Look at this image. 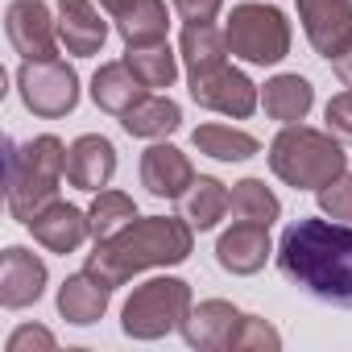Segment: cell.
<instances>
[{
    "instance_id": "1",
    "label": "cell",
    "mask_w": 352,
    "mask_h": 352,
    "mask_svg": "<svg viewBox=\"0 0 352 352\" xmlns=\"http://www.w3.org/2000/svg\"><path fill=\"white\" fill-rule=\"evenodd\" d=\"M278 270L311 298L352 311V224L331 216L294 220L278 241Z\"/></svg>"
},
{
    "instance_id": "2",
    "label": "cell",
    "mask_w": 352,
    "mask_h": 352,
    "mask_svg": "<svg viewBox=\"0 0 352 352\" xmlns=\"http://www.w3.org/2000/svg\"><path fill=\"white\" fill-rule=\"evenodd\" d=\"M191 249H195V224L187 216H137L116 236L96 241V249L87 253V270L108 278L112 286H124L145 270L183 265Z\"/></svg>"
},
{
    "instance_id": "3",
    "label": "cell",
    "mask_w": 352,
    "mask_h": 352,
    "mask_svg": "<svg viewBox=\"0 0 352 352\" xmlns=\"http://www.w3.org/2000/svg\"><path fill=\"white\" fill-rule=\"evenodd\" d=\"M270 170L274 179L294 191H323L331 179L348 170L344 141L327 129L311 124H282V133L270 141Z\"/></svg>"
},
{
    "instance_id": "4",
    "label": "cell",
    "mask_w": 352,
    "mask_h": 352,
    "mask_svg": "<svg viewBox=\"0 0 352 352\" xmlns=\"http://www.w3.org/2000/svg\"><path fill=\"white\" fill-rule=\"evenodd\" d=\"M67 179V145L54 133L30 137L25 145H9V216L30 224L46 204L58 199Z\"/></svg>"
},
{
    "instance_id": "5",
    "label": "cell",
    "mask_w": 352,
    "mask_h": 352,
    "mask_svg": "<svg viewBox=\"0 0 352 352\" xmlns=\"http://www.w3.org/2000/svg\"><path fill=\"white\" fill-rule=\"evenodd\" d=\"M195 307V294H191V282L174 278V274H162V278H149L141 286H133V294L124 298L120 307V331L129 340H162L170 331H179L183 319L191 315Z\"/></svg>"
},
{
    "instance_id": "6",
    "label": "cell",
    "mask_w": 352,
    "mask_h": 352,
    "mask_svg": "<svg viewBox=\"0 0 352 352\" xmlns=\"http://www.w3.org/2000/svg\"><path fill=\"white\" fill-rule=\"evenodd\" d=\"M224 38L232 58L249 63V67H278L290 54V21L282 9L261 5V0H241L232 5L228 21H224Z\"/></svg>"
},
{
    "instance_id": "7",
    "label": "cell",
    "mask_w": 352,
    "mask_h": 352,
    "mask_svg": "<svg viewBox=\"0 0 352 352\" xmlns=\"http://www.w3.org/2000/svg\"><path fill=\"white\" fill-rule=\"evenodd\" d=\"M17 96L42 120H63L79 104V75L63 58H21Z\"/></svg>"
},
{
    "instance_id": "8",
    "label": "cell",
    "mask_w": 352,
    "mask_h": 352,
    "mask_svg": "<svg viewBox=\"0 0 352 352\" xmlns=\"http://www.w3.org/2000/svg\"><path fill=\"white\" fill-rule=\"evenodd\" d=\"M191 83V100L208 112H220V116H232V120H249L257 108H261V87L236 71V67H216V71H204V75H187Z\"/></svg>"
},
{
    "instance_id": "9",
    "label": "cell",
    "mask_w": 352,
    "mask_h": 352,
    "mask_svg": "<svg viewBox=\"0 0 352 352\" xmlns=\"http://www.w3.org/2000/svg\"><path fill=\"white\" fill-rule=\"evenodd\" d=\"M5 34L21 58H58V13L46 0H13L5 9Z\"/></svg>"
},
{
    "instance_id": "10",
    "label": "cell",
    "mask_w": 352,
    "mask_h": 352,
    "mask_svg": "<svg viewBox=\"0 0 352 352\" xmlns=\"http://www.w3.org/2000/svg\"><path fill=\"white\" fill-rule=\"evenodd\" d=\"M46 282H50V270L38 253H30L21 245H9L0 253V307L5 311L34 307L46 294Z\"/></svg>"
},
{
    "instance_id": "11",
    "label": "cell",
    "mask_w": 352,
    "mask_h": 352,
    "mask_svg": "<svg viewBox=\"0 0 352 352\" xmlns=\"http://www.w3.org/2000/svg\"><path fill=\"white\" fill-rule=\"evenodd\" d=\"M195 166L191 157L170 145V141H153L145 153H141V187L153 195V199H183L191 187H195Z\"/></svg>"
},
{
    "instance_id": "12",
    "label": "cell",
    "mask_w": 352,
    "mask_h": 352,
    "mask_svg": "<svg viewBox=\"0 0 352 352\" xmlns=\"http://www.w3.org/2000/svg\"><path fill=\"white\" fill-rule=\"evenodd\" d=\"M298 21L315 54L331 63L352 42V0H298Z\"/></svg>"
},
{
    "instance_id": "13",
    "label": "cell",
    "mask_w": 352,
    "mask_h": 352,
    "mask_svg": "<svg viewBox=\"0 0 352 352\" xmlns=\"http://www.w3.org/2000/svg\"><path fill=\"white\" fill-rule=\"evenodd\" d=\"M25 228L34 232V241H38L42 249H50V253H58V257L79 253V249L87 245V236H91V220H87V212L75 208V204H67V199L46 204Z\"/></svg>"
},
{
    "instance_id": "14",
    "label": "cell",
    "mask_w": 352,
    "mask_h": 352,
    "mask_svg": "<svg viewBox=\"0 0 352 352\" xmlns=\"http://www.w3.org/2000/svg\"><path fill=\"white\" fill-rule=\"evenodd\" d=\"M270 257H274V241H270V228H265V224L236 220V224L224 228L220 241H216V261H220V270L232 274V278H249V274L265 270Z\"/></svg>"
},
{
    "instance_id": "15",
    "label": "cell",
    "mask_w": 352,
    "mask_h": 352,
    "mask_svg": "<svg viewBox=\"0 0 352 352\" xmlns=\"http://www.w3.org/2000/svg\"><path fill=\"white\" fill-rule=\"evenodd\" d=\"M116 174V145L104 133H83L67 145V183L75 191H104Z\"/></svg>"
},
{
    "instance_id": "16",
    "label": "cell",
    "mask_w": 352,
    "mask_h": 352,
    "mask_svg": "<svg viewBox=\"0 0 352 352\" xmlns=\"http://www.w3.org/2000/svg\"><path fill=\"white\" fill-rule=\"evenodd\" d=\"M112 282L108 278H100V274H91L87 265L79 270V274H71L63 286H58V315L67 319V323H75V327H91V323H100L104 319V311H108V302H112Z\"/></svg>"
},
{
    "instance_id": "17",
    "label": "cell",
    "mask_w": 352,
    "mask_h": 352,
    "mask_svg": "<svg viewBox=\"0 0 352 352\" xmlns=\"http://www.w3.org/2000/svg\"><path fill=\"white\" fill-rule=\"evenodd\" d=\"M245 311H236L228 298H204L199 307H191V315L183 319V340L199 352H220L232 344V331L241 327Z\"/></svg>"
},
{
    "instance_id": "18",
    "label": "cell",
    "mask_w": 352,
    "mask_h": 352,
    "mask_svg": "<svg viewBox=\"0 0 352 352\" xmlns=\"http://www.w3.org/2000/svg\"><path fill=\"white\" fill-rule=\"evenodd\" d=\"M58 42L75 58H91L108 42V21L91 0H58Z\"/></svg>"
},
{
    "instance_id": "19",
    "label": "cell",
    "mask_w": 352,
    "mask_h": 352,
    "mask_svg": "<svg viewBox=\"0 0 352 352\" xmlns=\"http://www.w3.org/2000/svg\"><path fill=\"white\" fill-rule=\"evenodd\" d=\"M149 96V87L133 75V67L124 63V58H116V63H100V71L91 75V100H96V108L100 112H108V116H124L137 100H145Z\"/></svg>"
},
{
    "instance_id": "20",
    "label": "cell",
    "mask_w": 352,
    "mask_h": 352,
    "mask_svg": "<svg viewBox=\"0 0 352 352\" xmlns=\"http://www.w3.org/2000/svg\"><path fill=\"white\" fill-rule=\"evenodd\" d=\"M112 25L124 38V46L166 42V30H170L166 0H120V5L112 9Z\"/></svg>"
},
{
    "instance_id": "21",
    "label": "cell",
    "mask_w": 352,
    "mask_h": 352,
    "mask_svg": "<svg viewBox=\"0 0 352 352\" xmlns=\"http://www.w3.org/2000/svg\"><path fill=\"white\" fill-rule=\"evenodd\" d=\"M261 108L278 124H302L307 112L315 108V87L302 75H274L261 87Z\"/></svg>"
},
{
    "instance_id": "22",
    "label": "cell",
    "mask_w": 352,
    "mask_h": 352,
    "mask_svg": "<svg viewBox=\"0 0 352 352\" xmlns=\"http://www.w3.org/2000/svg\"><path fill=\"white\" fill-rule=\"evenodd\" d=\"M120 124H124L129 137L162 141V137H170V133H179V129H183V108H179V100L153 96V91H149L145 100H137V104L120 116Z\"/></svg>"
},
{
    "instance_id": "23",
    "label": "cell",
    "mask_w": 352,
    "mask_h": 352,
    "mask_svg": "<svg viewBox=\"0 0 352 352\" xmlns=\"http://www.w3.org/2000/svg\"><path fill=\"white\" fill-rule=\"evenodd\" d=\"M228 38L224 30H216L212 21H187L183 25V38H179V58L187 67V75H204V71H216L228 63Z\"/></svg>"
},
{
    "instance_id": "24",
    "label": "cell",
    "mask_w": 352,
    "mask_h": 352,
    "mask_svg": "<svg viewBox=\"0 0 352 352\" xmlns=\"http://www.w3.org/2000/svg\"><path fill=\"white\" fill-rule=\"evenodd\" d=\"M191 145L216 162H249L261 153V141L245 129H232V124H220V120H208L191 133Z\"/></svg>"
},
{
    "instance_id": "25",
    "label": "cell",
    "mask_w": 352,
    "mask_h": 352,
    "mask_svg": "<svg viewBox=\"0 0 352 352\" xmlns=\"http://www.w3.org/2000/svg\"><path fill=\"white\" fill-rule=\"evenodd\" d=\"M124 63L133 67V75H137V79H141L149 91L174 87V79H179V54L170 50V42L129 46V50H124Z\"/></svg>"
},
{
    "instance_id": "26",
    "label": "cell",
    "mask_w": 352,
    "mask_h": 352,
    "mask_svg": "<svg viewBox=\"0 0 352 352\" xmlns=\"http://www.w3.org/2000/svg\"><path fill=\"white\" fill-rule=\"evenodd\" d=\"M183 204H187V220L195 224V232H212V228L228 216L232 191H228L220 179H212V174H199L195 187L183 195Z\"/></svg>"
},
{
    "instance_id": "27",
    "label": "cell",
    "mask_w": 352,
    "mask_h": 352,
    "mask_svg": "<svg viewBox=\"0 0 352 352\" xmlns=\"http://www.w3.org/2000/svg\"><path fill=\"white\" fill-rule=\"evenodd\" d=\"M232 220H249V224H274L282 220V199L265 187V179H241L232 183V204H228Z\"/></svg>"
},
{
    "instance_id": "28",
    "label": "cell",
    "mask_w": 352,
    "mask_h": 352,
    "mask_svg": "<svg viewBox=\"0 0 352 352\" xmlns=\"http://www.w3.org/2000/svg\"><path fill=\"white\" fill-rule=\"evenodd\" d=\"M87 220H91V241H108V236H116L124 224L137 220V204H133V195L104 187V191H96V199H91V208H87Z\"/></svg>"
},
{
    "instance_id": "29",
    "label": "cell",
    "mask_w": 352,
    "mask_h": 352,
    "mask_svg": "<svg viewBox=\"0 0 352 352\" xmlns=\"http://www.w3.org/2000/svg\"><path fill=\"white\" fill-rule=\"evenodd\" d=\"M278 352L282 348V331L274 327V323H265L261 315H245L241 319V327L232 331V344H228V352Z\"/></svg>"
},
{
    "instance_id": "30",
    "label": "cell",
    "mask_w": 352,
    "mask_h": 352,
    "mask_svg": "<svg viewBox=\"0 0 352 352\" xmlns=\"http://www.w3.org/2000/svg\"><path fill=\"white\" fill-rule=\"evenodd\" d=\"M315 199H319V212L323 216L352 224V170H344L340 179H331L323 191H315Z\"/></svg>"
},
{
    "instance_id": "31",
    "label": "cell",
    "mask_w": 352,
    "mask_h": 352,
    "mask_svg": "<svg viewBox=\"0 0 352 352\" xmlns=\"http://www.w3.org/2000/svg\"><path fill=\"white\" fill-rule=\"evenodd\" d=\"M323 124H327L331 137H340L344 145H352V91H340V96L327 100V108H323Z\"/></svg>"
},
{
    "instance_id": "32",
    "label": "cell",
    "mask_w": 352,
    "mask_h": 352,
    "mask_svg": "<svg viewBox=\"0 0 352 352\" xmlns=\"http://www.w3.org/2000/svg\"><path fill=\"white\" fill-rule=\"evenodd\" d=\"M9 352H34V348H42V352H54V331L50 327H42V323H21L13 336H9V344H5Z\"/></svg>"
},
{
    "instance_id": "33",
    "label": "cell",
    "mask_w": 352,
    "mask_h": 352,
    "mask_svg": "<svg viewBox=\"0 0 352 352\" xmlns=\"http://www.w3.org/2000/svg\"><path fill=\"white\" fill-rule=\"evenodd\" d=\"M220 9H224V0H174V13L183 21H216Z\"/></svg>"
},
{
    "instance_id": "34",
    "label": "cell",
    "mask_w": 352,
    "mask_h": 352,
    "mask_svg": "<svg viewBox=\"0 0 352 352\" xmlns=\"http://www.w3.org/2000/svg\"><path fill=\"white\" fill-rule=\"evenodd\" d=\"M331 71H336V79H340L344 87H352V42L331 58Z\"/></svg>"
},
{
    "instance_id": "35",
    "label": "cell",
    "mask_w": 352,
    "mask_h": 352,
    "mask_svg": "<svg viewBox=\"0 0 352 352\" xmlns=\"http://www.w3.org/2000/svg\"><path fill=\"white\" fill-rule=\"evenodd\" d=\"M116 5H120V0H100V9H108V13H112Z\"/></svg>"
}]
</instances>
